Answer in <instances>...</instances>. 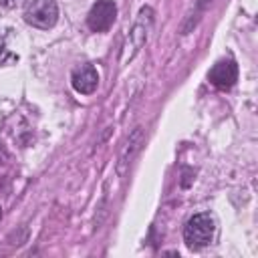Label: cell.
Masks as SVG:
<instances>
[{
    "instance_id": "obj_1",
    "label": "cell",
    "mask_w": 258,
    "mask_h": 258,
    "mask_svg": "<svg viewBox=\"0 0 258 258\" xmlns=\"http://www.w3.org/2000/svg\"><path fill=\"white\" fill-rule=\"evenodd\" d=\"M216 232V222L210 214H196L187 220L185 228H183V240L187 244V248L191 250H202L206 248Z\"/></svg>"
},
{
    "instance_id": "obj_2",
    "label": "cell",
    "mask_w": 258,
    "mask_h": 258,
    "mask_svg": "<svg viewBox=\"0 0 258 258\" xmlns=\"http://www.w3.org/2000/svg\"><path fill=\"white\" fill-rule=\"evenodd\" d=\"M151 24H153V10H151L149 6H143V8L139 10V16H137V20H135V24H133L129 36H127L121 62L131 60V58L137 54V50L145 44L147 34H149V30H151Z\"/></svg>"
},
{
    "instance_id": "obj_3",
    "label": "cell",
    "mask_w": 258,
    "mask_h": 258,
    "mask_svg": "<svg viewBox=\"0 0 258 258\" xmlns=\"http://www.w3.org/2000/svg\"><path fill=\"white\" fill-rule=\"evenodd\" d=\"M24 18L36 28H50L58 20V6L54 0H32L26 6Z\"/></svg>"
},
{
    "instance_id": "obj_4",
    "label": "cell",
    "mask_w": 258,
    "mask_h": 258,
    "mask_svg": "<svg viewBox=\"0 0 258 258\" xmlns=\"http://www.w3.org/2000/svg\"><path fill=\"white\" fill-rule=\"evenodd\" d=\"M115 16H117V6L113 0H97L87 16V24L91 30L103 32L115 22Z\"/></svg>"
},
{
    "instance_id": "obj_5",
    "label": "cell",
    "mask_w": 258,
    "mask_h": 258,
    "mask_svg": "<svg viewBox=\"0 0 258 258\" xmlns=\"http://www.w3.org/2000/svg\"><path fill=\"white\" fill-rule=\"evenodd\" d=\"M238 81V67L234 60H220L210 71V83L218 89H230Z\"/></svg>"
},
{
    "instance_id": "obj_6",
    "label": "cell",
    "mask_w": 258,
    "mask_h": 258,
    "mask_svg": "<svg viewBox=\"0 0 258 258\" xmlns=\"http://www.w3.org/2000/svg\"><path fill=\"white\" fill-rule=\"evenodd\" d=\"M71 83H73V89L81 95H91L97 85H99V75L95 71V67L91 64H83L79 69L73 71V77H71Z\"/></svg>"
},
{
    "instance_id": "obj_7",
    "label": "cell",
    "mask_w": 258,
    "mask_h": 258,
    "mask_svg": "<svg viewBox=\"0 0 258 258\" xmlns=\"http://www.w3.org/2000/svg\"><path fill=\"white\" fill-rule=\"evenodd\" d=\"M141 137H143V129H141V127H137V129L129 135V141L125 143V147H123V151H121V155H119V163H117V173H119V175H123L125 169H127V165L131 163L135 151H137L139 145H141Z\"/></svg>"
},
{
    "instance_id": "obj_8",
    "label": "cell",
    "mask_w": 258,
    "mask_h": 258,
    "mask_svg": "<svg viewBox=\"0 0 258 258\" xmlns=\"http://www.w3.org/2000/svg\"><path fill=\"white\" fill-rule=\"evenodd\" d=\"M6 32H8V30L0 32V64L18 60V54L12 52V50H8V44H6V36H8V34H6Z\"/></svg>"
},
{
    "instance_id": "obj_9",
    "label": "cell",
    "mask_w": 258,
    "mask_h": 258,
    "mask_svg": "<svg viewBox=\"0 0 258 258\" xmlns=\"http://www.w3.org/2000/svg\"><path fill=\"white\" fill-rule=\"evenodd\" d=\"M20 0H0V4L2 6H6V8H12V6H16Z\"/></svg>"
},
{
    "instance_id": "obj_10",
    "label": "cell",
    "mask_w": 258,
    "mask_h": 258,
    "mask_svg": "<svg viewBox=\"0 0 258 258\" xmlns=\"http://www.w3.org/2000/svg\"><path fill=\"white\" fill-rule=\"evenodd\" d=\"M0 218H2V210H0Z\"/></svg>"
}]
</instances>
